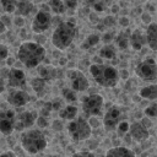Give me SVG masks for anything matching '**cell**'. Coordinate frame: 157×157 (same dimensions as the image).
Wrapping results in <instances>:
<instances>
[{
  "label": "cell",
  "instance_id": "1",
  "mask_svg": "<svg viewBox=\"0 0 157 157\" xmlns=\"http://www.w3.org/2000/svg\"><path fill=\"white\" fill-rule=\"evenodd\" d=\"M45 58L44 48L36 42H25L17 50V59L28 69L37 67Z\"/></svg>",
  "mask_w": 157,
  "mask_h": 157
},
{
  "label": "cell",
  "instance_id": "2",
  "mask_svg": "<svg viewBox=\"0 0 157 157\" xmlns=\"http://www.w3.org/2000/svg\"><path fill=\"white\" fill-rule=\"evenodd\" d=\"M75 36H76V25L71 18L70 21L61 22L56 26L52 36V43L58 49H65L72 43Z\"/></svg>",
  "mask_w": 157,
  "mask_h": 157
},
{
  "label": "cell",
  "instance_id": "3",
  "mask_svg": "<svg viewBox=\"0 0 157 157\" xmlns=\"http://www.w3.org/2000/svg\"><path fill=\"white\" fill-rule=\"evenodd\" d=\"M90 72L94 81L103 87H114L119 78L117 69L112 65L92 64L90 66Z\"/></svg>",
  "mask_w": 157,
  "mask_h": 157
},
{
  "label": "cell",
  "instance_id": "4",
  "mask_svg": "<svg viewBox=\"0 0 157 157\" xmlns=\"http://www.w3.org/2000/svg\"><path fill=\"white\" fill-rule=\"evenodd\" d=\"M21 145L28 153L36 155L47 147V140L40 130L32 129L21 135Z\"/></svg>",
  "mask_w": 157,
  "mask_h": 157
},
{
  "label": "cell",
  "instance_id": "5",
  "mask_svg": "<svg viewBox=\"0 0 157 157\" xmlns=\"http://www.w3.org/2000/svg\"><path fill=\"white\" fill-rule=\"evenodd\" d=\"M67 131L70 134V136L75 140V141H82L86 140L91 136V131H92V126L90 125V123L85 119V118H74L69 125H67Z\"/></svg>",
  "mask_w": 157,
  "mask_h": 157
},
{
  "label": "cell",
  "instance_id": "6",
  "mask_svg": "<svg viewBox=\"0 0 157 157\" xmlns=\"http://www.w3.org/2000/svg\"><path fill=\"white\" fill-rule=\"evenodd\" d=\"M103 97L101 94H90L83 97L82 99V110L87 117L98 115L103 108Z\"/></svg>",
  "mask_w": 157,
  "mask_h": 157
},
{
  "label": "cell",
  "instance_id": "7",
  "mask_svg": "<svg viewBox=\"0 0 157 157\" xmlns=\"http://www.w3.org/2000/svg\"><path fill=\"white\" fill-rule=\"evenodd\" d=\"M135 72L140 78L145 81H155L157 76V65H156L155 59L147 58L142 60L140 64H137Z\"/></svg>",
  "mask_w": 157,
  "mask_h": 157
},
{
  "label": "cell",
  "instance_id": "8",
  "mask_svg": "<svg viewBox=\"0 0 157 157\" xmlns=\"http://www.w3.org/2000/svg\"><path fill=\"white\" fill-rule=\"evenodd\" d=\"M67 76L70 78V86L71 90H74L75 92H83L88 88L90 83L87 77L83 75L82 71L78 70H70L67 72Z\"/></svg>",
  "mask_w": 157,
  "mask_h": 157
},
{
  "label": "cell",
  "instance_id": "9",
  "mask_svg": "<svg viewBox=\"0 0 157 157\" xmlns=\"http://www.w3.org/2000/svg\"><path fill=\"white\" fill-rule=\"evenodd\" d=\"M52 23V16L48 11H38L32 21V31L34 33H43L50 27Z\"/></svg>",
  "mask_w": 157,
  "mask_h": 157
},
{
  "label": "cell",
  "instance_id": "10",
  "mask_svg": "<svg viewBox=\"0 0 157 157\" xmlns=\"http://www.w3.org/2000/svg\"><path fill=\"white\" fill-rule=\"evenodd\" d=\"M15 112L10 109L0 110V132L10 135L15 130Z\"/></svg>",
  "mask_w": 157,
  "mask_h": 157
},
{
  "label": "cell",
  "instance_id": "11",
  "mask_svg": "<svg viewBox=\"0 0 157 157\" xmlns=\"http://www.w3.org/2000/svg\"><path fill=\"white\" fill-rule=\"evenodd\" d=\"M37 119V112L34 110H26L20 113L17 117H15V130H23L26 128H31Z\"/></svg>",
  "mask_w": 157,
  "mask_h": 157
},
{
  "label": "cell",
  "instance_id": "12",
  "mask_svg": "<svg viewBox=\"0 0 157 157\" xmlns=\"http://www.w3.org/2000/svg\"><path fill=\"white\" fill-rule=\"evenodd\" d=\"M121 119V110L118 108V107H112L104 115L103 118V124H104V128L107 130H113L117 128L118 123L120 121Z\"/></svg>",
  "mask_w": 157,
  "mask_h": 157
},
{
  "label": "cell",
  "instance_id": "13",
  "mask_svg": "<svg viewBox=\"0 0 157 157\" xmlns=\"http://www.w3.org/2000/svg\"><path fill=\"white\" fill-rule=\"evenodd\" d=\"M29 94L23 90H16L9 93L6 101L13 107H23L29 102Z\"/></svg>",
  "mask_w": 157,
  "mask_h": 157
},
{
  "label": "cell",
  "instance_id": "14",
  "mask_svg": "<svg viewBox=\"0 0 157 157\" xmlns=\"http://www.w3.org/2000/svg\"><path fill=\"white\" fill-rule=\"evenodd\" d=\"M7 85L10 87H25L26 75L21 69H11L7 74Z\"/></svg>",
  "mask_w": 157,
  "mask_h": 157
},
{
  "label": "cell",
  "instance_id": "15",
  "mask_svg": "<svg viewBox=\"0 0 157 157\" xmlns=\"http://www.w3.org/2000/svg\"><path fill=\"white\" fill-rule=\"evenodd\" d=\"M129 132L132 139L137 141H144L148 137V129H146L141 123H132L129 125Z\"/></svg>",
  "mask_w": 157,
  "mask_h": 157
},
{
  "label": "cell",
  "instance_id": "16",
  "mask_svg": "<svg viewBox=\"0 0 157 157\" xmlns=\"http://www.w3.org/2000/svg\"><path fill=\"white\" fill-rule=\"evenodd\" d=\"M146 43L152 50L157 49V23L150 22L146 29Z\"/></svg>",
  "mask_w": 157,
  "mask_h": 157
},
{
  "label": "cell",
  "instance_id": "17",
  "mask_svg": "<svg viewBox=\"0 0 157 157\" xmlns=\"http://www.w3.org/2000/svg\"><path fill=\"white\" fill-rule=\"evenodd\" d=\"M34 10V5L31 0H17V5L15 12L17 16H28Z\"/></svg>",
  "mask_w": 157,
  "mask_h": 157
},
{
  "label": "cell",
  "instance_id": "18",
  "mask_svg": "<svg viewBox=\"0 0 157 157\" xmlns=\"http://www.w3.org/2000/svg\"><path fill=\"white\" fill-rule=\"evenodd\" d=\"M129 44H131V47L135 50H140L145 44H146V37L142 34V32L140 29L134 31L130 37H129Z\"/></svg>",
  "mask_w": 157,
  "mask_h": 157
},
{
  "label": "cell",
  "instance_id": "19",
  "mask_svg": "<svg viewBox=\"0 0 157 157\" xmlns=\"http://www.w3.org/2000/svg\"><path fill=\"white\" fill-rule=\"evenodd\" d=\"M105 157H135V153L128 147L118 146L108 150Z\"/></svg>",
  "mask_w": 157,
  "mask_h": 157
},
{
  "label": "cell",
  "instance_id": "20",
  "mask_svg": "<svg viewBox=\"0 0 157 157\" xmlns=\"http://www.w3.org/2000/svg\"><path fill=\"white\" fill-rule=\"evenodd\" d=\"M45 83H47V81L45 80H43L42 77H33L32 78V81H31V86H32V88H33V91L39 96V97H42L44 93H45Z\"/></svg>",
  "mask_w": 157,
  "mask_h": 157
},
{
  "label": "cell",
  "instance_id": "21",
  "mask_svg": "<svg viewBox=\"0 0 157 157\" xmlns=\"http://www.w3.org/2000/svg\"><path fill=\"white\" fill-rule=\"evenodd\" d=\"M139 94L142 98H146V99H150V101H155L156 97H157V86L156 85H150V86L142 87L140 90Z\"/></svg>",
  "mask_w": 157,
  "mask_h": 157
},
{
  "label": "cell",
  "instance_id": "22",
  "mask_svg": "<svg viewBox=\"0 0 157 157\" xmlns=\"http://www.w3.org/2000/svg\"><path fill=\"white\" fill-rule=\"evenodd\" d=\"M77 114V107L75 105H66V107H63L60 110H59V117L61 119H66V120H72Z\"/></svg>",
  "mask_w": 157,
  "mask_h": 157
},
{
  "label": "cell",
  "instance_id": "23",
  "mask_svg": "<svg viewBox=\"0 0 157 157\" xmlns=\"http://www.w3.org/2000/svg\"><path fill=\"white\" fill-rule=\"evenodd\" d=\"M115 55H117V49H115V47H114L113 44H110V43L104 44V45L101 48V50H99V56L103 58V59H109V60H110V59H114Z\"/></svg>",
  "mask_w": 157,
  "mask_h": 157
},
{
  "label": "cell",
  "instance_id": "24",
  "mask_svg": "<svg viewBox=\"0 0 157 157\" xmlns=\"http://www.w3.org/2000/svg\"><path fill=\"white\" fill-rule=\"evenodd\" d=\"M129 37H130V32L125 31V32H120L117 37H115V43L118 45L119 49L125 50L129 45Z\"/></svg>",
  "mask_w": 157,
  "mask_h": 157
},
{
  "label": "cell",
  "instance_id": "25",
  "mask_svg": "<svg viewBox=\"0 0 157 157\" xmlns=\"http://www.w3.org/2000/svg\"><path fill=\"white\" fill-rule=\"evenodd\" d=\"M38 72H39V77H42L45 81H50L56 77V70L52 66H43L38 70Z\"/></svg>",
  "mask_w": 157,
  "mask_h": 157
},
{
  "label": "cell",
  "instance_id": "26",
  "mask_svg": "<svg viewBox=\"0 0 157 157\" xmlns=\"http://www.w3.org/2000/svg\"><path fill=\"white\" fill-rule=\"evenodd\" d=\"M101 40V37L98 36V34H90L85 40H83V43L81 44V48L82 49H90V48H92V47H94L96 44H98V42Z\"/></svg>",
  "mask_w": 157,
  "mask_h": 157
},
{
  "label": "cell",
  "instance_id": "27",
  "mask_svg": "<svg viewBox=\"0 0 157 157\" xmlns=\"http://www.w3.org/2000/svg\"><path fill=\"white\" fill-rule=\"evenodd\" d=\"M49 6H50L52 11H53L54 13H56V15H61V13H64L65 10H66V7H65L63 0H50V1H49Z\"/></svg>",
  "mask_w": 157,
  "mask_h": 157
},
{
  "label": "cell",
  "instance_id": "28",
  "mask_svg": "<svg viewBox=\"0 0 157 157\" xmlns=\"http://www.w3.org/2000/svg\"><path fill=\"white\" fill-rule=\"evenodd\" d=\"M0 2H1V6H2L5 12H7V13L15 12L16 5H17V0H0Z\"/></svg>",
  "mask_w": 157,
  "mask_h": 157
},
{
  "label": "cell",
  "instance_id": "29",
  "mask_svg": "<svg viewBox=\"0 0 157 157\" xmlns=\"http://www.w3.org/2000/svg\"><path fill=\"white\" fill-rule=\"evenodd\" d=\"M61 94L65 98V101H67V102H75L77 99L76 98V92L74 90L69 88V87H64L61 90Z\"/></svg>",
  "mask_w": 157,
  "mask_h": 157
},
{
  "label": "cell",
  "instance_id": "30",
  "mask_svg": "<svg viewBox=\"0 0 157 157\" xmlns=\"http://www.w3.org/2000/svg\"><path fill=\"white\" fill-rule=\"evenodd\" d=\"M145 114L148 117V118H155L157 115V104L153 102L150 107H147L145 109Z\"/></svg>",
  "mask_w": 157,
  "mask_h": 157
},
{
  "label": "cell",
  "instance_id": "31",
  "mask_svg": "<svg viewBox=\"0 0 157 157\" xmlns=\"http://www.w3.org/2000/svg\"><path fill=\"white\" fill-rule=\"evenodd\" d=\"M92 7L96 12H103L105 9V1L104 0H94Z\"/></svg>",
  "mask_w": 157,
  "mask_h": 157
},
{
  "label": "cell",
  "instance_id": "32",
  "mask_svg": "<svg viewBox=\"0 0 157 157\" xmlns=\"http://www.w3.org/2000/svg\"><path fill=\"white\" fill-rule=\"evenodd\" d=\"M128 131H129V123L128 121H119L118 123V134L123 136Z\"/></svg>",
  "mask_w": 157,
  "mask_h": 157
},
{
  "label": "cell",
  "instance_id": "33",
  "mask_svg": "<svg viewBox=\"0 0 157 157\" xmlns=\"http://www.w3.org/2000/svg\"><path fill=\"white\" fill-rule=\"evenodd\" d=\"M63 2L67 10H75L77 7L78 0H63Z\"/></svg>",
  "mask_w": 157,
  "mask_h": 157
},
{
  "label": "cell",
  "instance_id": "34",
  "mask_svg": "<svg viewBox=\"0 0 157 157\" xmlns=\"http://www.w3.org/2000/svg\"><path fill=\"white\" fill-rule=\"evenodd\" d=\"M103 23L105 27H113L115 23H117V20L113 17V16H107L104 20H103Z\"/></svg>",
  "mask_w": 157,
  "mask_h": 157
},
{
  "label": "cell",
  "instance_id": "35",
  "mask_svg": "<svg viewBox=\"0 0 157 157\" xmlns=\"http://www.w3.org/2000/svg\"><path fill=\"white\" fill-rule=\"evenodd\" d=\"M7 56H9V49H7V47L4 45V44H0V61L4 60V59H6Z\"/></svg>",
  "mask_w": 157,
  "mask_h": 157
},
{
  "label": "cell",
  "instance_id": "36",
  "mask_svg": "<svg viewBox=\"0 0 157 157\" xmlns=\"http://www.w3.org/2000/svg\"><path fill=\"white\" fill-rule=\"evenodd\" d=\"M52 110H53V109H52V102H45V103L43 104V108H42V114H43V117L48 115Z\"/></svg>",
  "mask_w": 157,
  "mask_h": 157
},
{
  "label": "cell",
  "instance_id": "37",
  "mask_svg": "<svg viewBox=\"0 0 157 157\" xmlns=\"http://www.w3.org/2000/svg\"><path fill=\"white\" fill-rule=\"evenodd\" d=\"M36 121H37V125L39 126V128H45L47 125H48V121H47V119H45V117H37V119H36Z\"/></svg>",
  "mask_w": 157,
  "mask_h": 157
},
{
  "label": "cell",
  "instance_id": "38",
  "mask_svg": "<svg viewBox=\"0 0 157 157\" xmlns=\"http://www.w3.org/2000/svg\"><path fill=\"white\" fill-rule=\"evenodd\" d=\"M72 157H94V156H93V153H91V152H87V151H81V152L75 153Z\"/></svg>",
  "mask_w": 157,
  "mask_h": 157
},
{
  "label": "cell",
  "instance_id": "39",
  "mask_svg": "<svg viewBox=\"0 0 157 157\" xmlns=\"http://www.w3.org/2000/svg\"><path fill=\"white\" fill-rule=\"evenodd\" d=\"M15 25H16L17 27H22V26L25 25V20L22 18V16H17V17L15 18Z\"/></svg>",
  "mask_w": 157,
  "mask_h": 157
},
{
  "label": "cell",
  "instance_id": "40",
  "mask_svg": "<svg viewBox=\"0 0 157 157\" xmlns=\"http://www.w3.org/2000/svg\"><path fill=\"white\" fill-rule=\"evenodd\" d=\"M141 124H142L146 129H148V128H151V126H152V123H151V120H150L148 118H144V119H142V121H141Z\"/></svg>",
  "mask_w": 157,
  "mask_h": 157
},
{
  "label": "cell",
  "instance_id": "41",
  "mask_svg": "<svg viewBox=\"0 0 157 157\" xmlns=\"http://www.w3.org/2000/svg\"><path fill=\"white\" fill-rule=\"evenodd\" d=\"M118 22H119V25L123 26V27H128V25H129V20H128L126 17H121V18H119Z\"/></svg>",
  "mask_w": 157,
  "mask_h": 157
},
{
  "label": "cell",
  "instance_id": "42",
  "mask_svg": "<svg viewBox=\"0 0 157 157\" xmlns=\"http://www.w3.org/2000/svg\"><path fill=\"white\" fill-rule=\"evenodd\" d=\"M60 107H61V102H60V101H55V102L52 103V109H54V110H59V109H61Z\"/></svg>",
  "mask_w": 157,
  "mask_h": 157
},
{
  "label": "cell",
  "instance_id": "43",
  "mask_svg": "<svg viewBox=\"0 0 157 157\" xmlns=\"http://www.w3.org/2000/svg\"><path fill=\"white\" fill-rule=\"evenodd\" d=\"M0 21L2 22V25H4L5 27H7V26H9L10 23H11V21H10V18H9L7 16H2V17L0 18Z\"/></svg>",
  "mask_w": 157,
  "mask_h": 157
},
{
  "label": "cell",
  "instance_id": "44",
  "mask_svg": "<svg viewBox=\"0 0 157 157\" xmlns=\"http://www.w3.org/2000/svg\"><path fill=\"white\" fill-rule=\"evenodd\" d=\"M112 38H113V34H112V33H105V34L103 36V40L105 42V44H108V43L112 40Z\"/></svg>",
  "mask_w": 157,
  "mask_h": 157
},
{
  "label": "cell",
  "instance_id": "45",
  "mask_svg": "<svg viewBox=\"0 0 157 157\" xmlns=\"http://www.w3.org/2000/svg\"><path fill=\"white\" fill-rule=\"evenodd\" d=\"M142 18H144V20H142V22H144V23H146V25H148V23L151 22V16H150L148 13H144Z\"/></svg>",
  "mask_w": 157,
  "mask_h": 157
},
{
  "label": "cell",
  "instance_id": "46",
  "mask_svg": "<svg viewBox=\"0 0 157 157\" xmlns=\"http://www.w3.org/2000/svg\"><path fill=\"white\" fill-rule=\"evenodd\" d=\"M0 157H16V156H15V153H13V152H11V151H7V152H4V153H1V155H0Z\"/></svg>",
  "mask_w": 157,
  "mask_h": 157
},
{
  "label": "cell",
  "instance_id": "47",
  "mask_svg": "<svg viewBox=\"0 0 157 157\" xmlns=\"http://www.w3.org/2000/svg\"><path fill=\"white\" fill-rule=\"evenodd\" d=\"M53 126H54V130H61V123H59L58 120L56 121H54V124H53Z\"/></svg>",
  "mask_w": 157,
  "mask_h": 157
},
{
  "label": "cell",
  "instance_id": "48",
  "mask_svg": "<svg viewBox=\"0 0 157 157\" xmlns=\"http://www.w3.org/2000/svg\"><path fill=\"white\" fill-rule=\"evenodd\" d=\"M4 90H5V82H4V78L0 77V93L4 92Z\"/></svg>",
  "mask_w": 157,
  "mask_h": 157
},
{
  "label": "cell",
  "instance_id": "49",
  "mask_svg": "<svg viewBox=\"0 0 157 157\" xmlns=\"http://www.w3.org/2000/svg\"><path fill=\"white\" fill-rule=\"evenodd\" d=\"M5 29H6V27H5V26L2 25V22L0 21V34H1V33H4V32H5Z\"/></svg>",
  "mask_w": 157,
  "mask_h": 157
},
{
  "label": "cell",
  "instance_id": "50",
  "mask_svg": "<svg viewBox=\"0 0 157 157\" xmlns=\"http://www.w3.org/2000/svg\"><path fill=\"white\" fill-rule=\"evenodd\" d=\"M85 2H86V5L92 6V5H93V2H94V0H85Z\"/></svg>",
  "mask_w": 157,
  "mask_h": 157
},
{
  "label": "cell",
  "instance_id": "51",
  "mask_svg": "<svg viewBox=\"0 0 157 157\" xmlns=\"http://www.w3.org/2000/svg\"><path fill=\"white\" fill-rule=\"evenodd\" d=\"M12 63H13V60H10V59L7 60V64H9V65H10V64H12Z\"/></svg>",
  "mask_w": 157,
  "mask_h": 157
}]
</instances>
